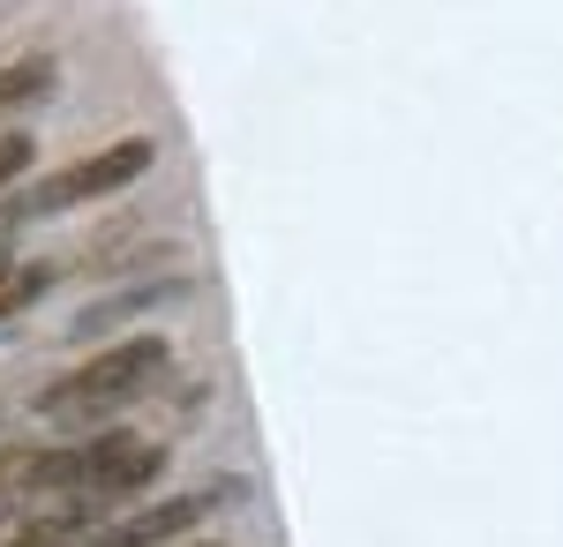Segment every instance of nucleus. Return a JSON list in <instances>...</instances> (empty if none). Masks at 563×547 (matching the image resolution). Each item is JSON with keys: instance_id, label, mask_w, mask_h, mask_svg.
I'll return each mask as SVG.
<instances>
[{"instance_id": "f257e3e1", "label": "nucleus", "mask_w": 563, "mask_h": 547, "mask_svg": "<svg viewBox=\"0 0 563 547\" xmlns=\"http://www.w3.org/2000/svg\"><path fill=\"white\" fill-rule=\"evenodd\" d=\"M166 368H174V345H166V331L121 337V345H106L98 360H84L68 382L38 390V413H45L53 427H106L121 405L151 398V390L166 382Z\"/></svg>"}, {"instance_id": "f03ea898", "label": "nucleus", "mask_w": 563, "mask_h": 547, "mask_svg": "<svg viewBox=\"0 0 563 547\" xmlns=\"http://www.w3.org/2000/svg\"><path fill=\"white\" fill-rule=\"evenodd\" d=\"M151 158H158L151 135H121V143L90 150V158H76V166H60L53 180H38L31 196H15V211L23 217H53V211H76V203H106V196H121L129 180H143Z\"/></svg>"}, {"instance_id": "7ed1b4c3", "label": "nucleus", "mask_w": 563, "mask_h": 547, "mask_svg": "<svg viewBox=\"0 0 563 547\" xmlns=\"http://www.w3.org/2000/svg\"><path fill=\"white\" fill-rule=\"evenodd\" d=\"M225 495H233V488H203V495H174V503H158V510H129V517L98 525L90 547H166V540H180L188 525H203V510H218Z\"/></svg>"}, {"instance_id": "20e7f679", "label": "nucleus", "mask_w": 563, "mask_h": 547, "mask_svg": "<svg viewBox=\"0 0 563 547\" xmlns=\"http://www.w3.org/2000/svg\"><path fill=\"white\" fill-rule=\"evenodd\" d=\"M53 76H60V68H53L45 53L8 60V68H0V121H8V113H23V105H38V98H53Z\"/></svg>"}, {"instance_id": "39448f33", "label": "nucleus", "mask_w": 563, "mask_h": 547, "mask_svg": "<svg viewBox=\"0 0 563 547\" xmlns=\"http://www.w3.org/2000/svg\"><path fill=\"white\" fill-rule=\"evenodd\" d=\"M76 540H90V510L84 503L53 510V517H31V525H15L0 547H76Z\"/></svg>"}, {"instance_id": "423d86ee", "label": "nucleus", "mask_w": 563, "mask_h": 547, "mask_svg": "<svg viewBox=\"0 0 563 547\" xmlns=\"http://www.w3.org/2000/svg\"><path fill=\"white\" fill-rule=\"evenodd\" d=\"M45 286H53V263H0V323L23 315Z\"/></svg>"}, {"instance_id": "0eeeda50", "label": "nucleus", "mask_w": 563, "mask_h": 547, "mask_svg": "<svg viewBox=\"0 0 563 547\" xmlns=\"http://www.w3.org/2000/svg\"><path fill=\"white\" fill-rule=\"evenodd\" d=\"M31 458H38L31 443H0V503H8V495H23V480H31Z\"/></svg>"}, {"instance_id": "6e6552de", "label": "nucleus", "mask_w": 563, "mask_h": 547, "mask_svg": "<svg viewBox=\"0 0 563 547\" xmlns=\"http://www.w3.org/2000/svg\"><path fill=\"white\" fill-rule=\"evenodd\" d=\"M31 158H38V143H31V135H23V127H8V135H0V188H8V180H15V172L31 166Z\"/></svg>"}, {"instance_id": "1a4fd4ad", "label": "nucleus", "mask_w": 563, "mask_h": 547, "mask_svg": "<svg viewBox=\"0 0 563 547\" xmlns=\"http://www.w3.org/2000/svg\"><path fill=\"white\" fill-rule=\"evenodd\" d=\"M0 525H8V510H0Z\"/></svg>"}]
</instances>
